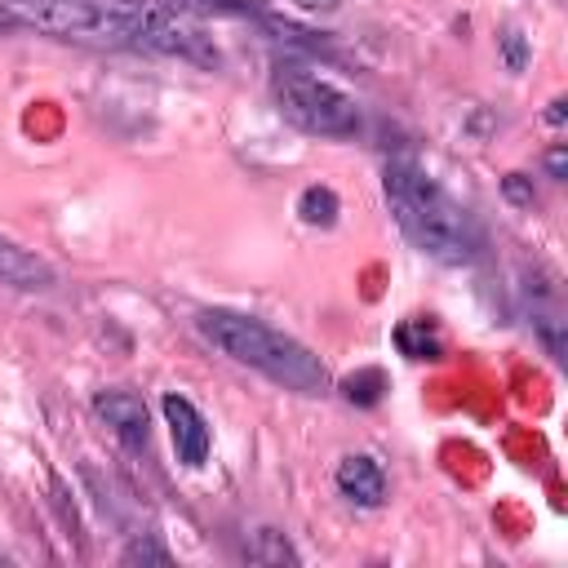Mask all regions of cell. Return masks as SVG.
Here are the masks:
<instances>
[{"label": "cell", "instance_id": "6da1fadb", "mask_svg": "<svg viewBox=\"0 0 568 568\" xmlns=\"http://www.w3.org/2000/svg\"><path fill=\"white\" fill-rule=\"evenodd\" d=\"M382 191H386V204H390V213H395V222L413 248H422L426 257L448 262V266L479 257L484 231H479L475 213L466 204H457L426 169L395 160L382 173Z\"/></svg>", "mask_w": 568, "mask_h": 568}, {"label": "cell", "instance_id": "7a4b0ae2", "mask_svg": "<svg viewBox=\"0 0 568 568\" xmlns=\"http://www.w3.org/2000/svg\"><path fill=\"white\" fill-rule=\"evenodd\" d=\"M200 333L222 351L231 355L235 364H248L257 373H266L271 382L288 386V390H302V395H324L328 390V368L324 359L302 346L297 337L271 328L266 320L257 315H240V311H200Z\"/></svg>", "mask_w": 568, "mask_h": 568}, {"label": "cell", "instance_id": "3957f363", "mask_svg": "<svg viewBox=\"0 0 568 568\" xmlns=\"http://www.w3.org/2000/svg\"><path fill=\"white\" fill-rule=\"evenodd\" d=\"M275 106L288 124L315 138H351L359 129V106L337 84L306 75V71H280L275 75Z\"/></svg>", "mask_w": 568, "mask_h": 568}, {"label": "cell", "instance_id": "277c9868", "mask_svg": "<svg viewBox=\"0 0 568 568\" xmlns=\"http://www.w3.org/2000/svg\"><path fill=\"white\" fill-rule=\"evenodd\" d=\"M160 408H164V422H169L178 462H182V466H204L213 439H209V422L200 417V408H195L186 395H173V390L160 399Z\"/></svg>", "mask_w": 568, "mask_h": 568}, {"label": "cell", "instance_id": "5b68a950", "mask_svg": "<svg viewBox=\"0 0 568 568\" xmlns=\"http://www.w3.org/2000/svg\"><path fill=\"white\" fill-rule=\"evenodd\" d=\"M93 413L111 426V435H115L124 448H146L151 417H146L142 395H133V390H98V395H93Z\"/></svg>", "mask_w": 568, "mask_h": 568}, {"label": "cell", "instance_id": "8992f818", "mask_svg": "<svg viewBox=\"0 0 568 568\" xmlns=\"http://www.w3.org/2000/svg\"><path fill=\"white\" fill-rule=\"evenodd\" d=\"M333 479H337V493L351 497L355 506H382V497H386V475H382V466H377L373 457H364V453L342 457Z\"/></svg>", "mask_w": 568, "mask_h": 568}, {"label": "cell", "instance_id": "52a82bcc", "mask_svg": "<svg viewBox=\"0 0 568 568\" xmlns=\"http://www.w3.org/2000/svg\"><path fill=\"white\" fill-rule=\"evenodd\" d=\"M0 280L13 288H53L58 284L53 266L13 240H0Z\"/></svg>", "mask_w": 568, "mask_h": 568}, {"label": "cell", "instance_id": "ba28073f", "mask_svg": "<svg viewBox=\"0 0 568 568\" xmlns=\"http://www.w3.org/2000/svg\"><path fill=\"white\" fill-rule=\"evenodd\" d=\"M390 337H395V351H399L404 359H439V355H444V342H439L435 324H430V320H422V315L399 320Z\"/></svg>", "mask_w": 568, "mask_h": 568}, {"label": "cell", "instance_id": "9c48e42d", "mask_svg": "<svg viewBox=\"0 0 568 568\" xmlns=\"http://www.w3.org/2000/svg\"><path fill=\"white\" fill-rule=\"evenodd\" d=\"M337 213H342V200H337L333 186H306V191L297 195V217H302L306 226H333Z\"/></svg>", "mask_w": 568, "mask_h": 568}, {"label": "cell", "instance_id": "30bf717a", "mask_svg": "<svg viewBox=\"0 0 568 568\" xmlns=\"http://www.w3.org/2000/svg\"><path fill=\"white\" fill-rule=\"evenodd\" d=\"M342 395H346L355 408H373V404L386 395V373H382V368H359V373L342 377Z\"/></svg>", "mask_w": 568, "mask_h": 568}, {"label": "cell", "instance_id": "8fae6325", "mask_svg": "<svg viewBox=\"0 0 568 568\" xmlns=\"http://www.w3.org/2000/svg\"><path fill=\"white\" fill-rule=\"evenodd\" d=\"M248 559H257V564H297V550L284 541V532L262 528L253 537V546H248Z\"/></svg>", "mask_w": 568, "mask_h": 568}, {"label": "cell", "instance_id": "7c38bea8", "mask_svg": "<svg viewBox=\"0 0 568 568\" xmlns=\"http://www.w3.org/2000/svg\"><path fill=\"white\" fill-rule=\"evenodd\" d=\"M178 9H191V13H217V18H248L257 13L253 0H173Z\"/></svg>", "mask_w": 568, "mask_h": 568}, {"label": "cell", "instance_id": "4fadbf2b", "mask_svg": "<svg viewBox=\"0 0 568 568\" xmlns=\"http://www.w3.org/2000/svg\"><path fill=\"white\" fill-rule=\"evenodd\" d=\"M120 559H124V564H173V555H169L155 537H146V532H142V537H133V541L124 546V555H120Z\"/></svg>", "mask_w": 568, "mask_h": 568}, {"label": "cell", "instance_id": "5bb4252c", "mask_svg": "<svg viewBox=\"0 0 568 568\" xmlns=\"http://www.w3.org/2000/svg\"><path fill=\"white\" fill-rule=\"evenodd\" d=\"M501 191H506V200H515V204H532V182H528L524 173H510V178L501 182Z\"/></svg>", "mask_w": 568, "mask_h": 568}, {"label": "cell", "instance_id": "9a60e30c", "mask_svg": "<svg viewBox=\"0 0 568 568\" xmlns=\"http://www.w3.org/2000/svg\"><path fill=\"white\" fill-rule=\"evenodd\" d=\"M501 49H506L510 71H519V67H524V53H528V49H524V36H519V31H506V36H501Z\"/></svg>", "mask_w": 568, "mask_h": 568}, {"label": "cell", "instance_id": "2e32d148", "mask_svg": "<svg viewBox=\"0 0 568 568\" xmlns=\"http://www.w3.org/2000/svg\"><path fill=\"white\" fill-rule=\"evenodd\" d=\"M546 173H550L555 182L568 178V151H564V146H550V151H546Z\"/></svg>", "mask_w": 568, "mask_h": 568}, {"label": "cell", "instance_id": "e0dca14e", "mask_svg": "<svg viewBox=\"0 0 568 568\" xmlns=\"http://www.w3.org/2000/svg\"><path fill=\"white\" fill-rule=\"evenodd\" d=\"M297 9H306V13H333V9H342V0H293Z\"/></svg>", "mask_w": 568, "mask_h": 568}, {"label": "cell", "instance_id": "ac0fdd59", "mask_svg": "<svg viewBox=\"0 0 568 568\" xmlns=\"http://www.w3.org/2000/svg\"><path fill=\"white\" fill-rule=\"evenodd\" d=\"M546 120H550V124H564V98H555V102H550V111H546Z\"/></svg>", "mask_w": 568, "mask_h": 568}, {"label": "cell", "instance_id": "d6986e66", "mask_svg": "<svg viewBox=\"0 0 568 568\" xmlns=\"http://www.w3.org/2000/svg\"><path fill=\"white\" fill-rule=\"evenodd\" d=\"M4 27H9V18H4V13H0V31H4Z\"/></svg>", "mask_w": 568, "mask_h": 568}, {"label": "cell", "instance_id": "ffe728a7", "mask_svg": "<svg viewBox=\"0 0 568 568\" xmlns=\"http://www.w3.org/2000/svg\"><path fill=\"white\" fill-rule=\"evenodd\" d=\"M0 559H4V555H0Z\"/></svg>", "mask_w": 568, "mask_h": 568}]
</instances>
